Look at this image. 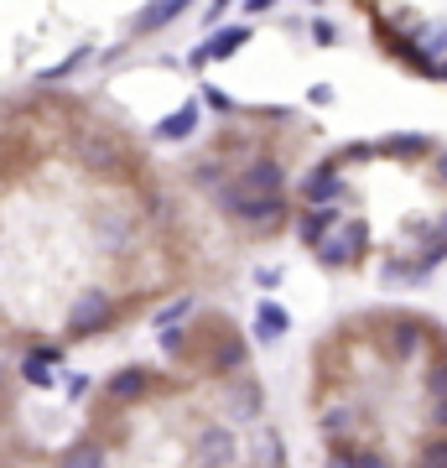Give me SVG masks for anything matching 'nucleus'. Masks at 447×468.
<instances>
[{
	"label": "nucleus",
	"instance_id": "nucleus-1",
	"mask_svg": "<svg viewBox=\"0 0 447 468\" xmlns=\"http://www.w3.org/2000/svg\"><path fill=\"white\" fill-rule=\"evenodd\" d=\"M214 198H218L224 214L250 224V229H276V224H282V198H271V193H245L234 177L214 187Z\"/></svg>",
	"mask_w": 447,
	"mask_h": 468
},
{
	"label": "nucleus",
	"instance_id": "nucleus-2",
	"mask_svg": "<svg viewBox=\"0 0 447 468\" xmlns=\"http://www.w3.org/2000/svg\"><path fill=\"white\" fill-rule=\"evenodd\" d=\"M110 323H115V302L104 297V292H79L73 307H68V334L73 338H94V334H104Z\"/></svg>",
	"mask_w": 447,
	"mask_h": 468
},
{
	"label": "nucleus",
	"instance_id": "nucleus-3",
	"mask_svg": "<svg viewBox=\"0 0 447 468\" xmlns=\"http://www.w3.org/2000/svg\"><path fill=\"white\" fill-rule=\"evenodd\" d=\"M239 442L224 421H203L198 432H193V468H229Z\"/></svg>",
	"mask_w": 447,
	"mask_h": 468
},
{
	"label": "nucleus",
	"instance_id": "nucleus-4",
	"mask_svg": "<svg viewBox=\"0 0 447 468\" xmlns=\"http://www.w3.org/2000/svg\"><path fill=\"white\" fill-rule=\"evenodd\" d=\"M313 250H317V261H323L328 271H344V266H354V261L365 255V229H359V224H333Z\"/></svg>",
	"mask_w": 447,
	"mask_h": 468
},
{
	"label": "nucleus",
	"instance_id": "nucleus-5",
	"mask_svg": "<svg viewBox=\"0 0 447 468\" xmlns=\"http://www.w3.org/2000/svg\"><path fill=\"white\" fill-rule=\"evenodd\" d=\"M234 183L245 187V193H271V198H282L286 172H282L276 156H255V162H245V167L234 172Z\"/></svg>",
	"mask_w": 447,
	"mask_h": 468
},
{
	"label": "nucleus",
	"instance_id": "nucleus-6",
	"mask_svg": "<svg viewBox=\"0 0 447 468\" xmlns=\"http://www.w3.org/2000/svg\"><path fill=\"white\" fill-rule=\"evenodd\" d=\"M245 365H250L245 338H239V334L229 328V323H224V328L214 334V354H208V369H214V375H239Z\"/></svg>",
	"mask_w": 447,
	"mask_h": 468
},
{
	"label": "nucleus",
	"instance_id": "nucleus-7",
	"mask_svg": "<svg viewBox=\"0 0 447 468\" xmlns=\"http://www.w3.org/2000/svg\"><path fill=\"white\" fill-rule=\"evenodd\" d=\"M421 344H427V323L421 318H396V328H390V338H385V354H390L396 365H406V359L421 354Z\"/></svg>",
	"mask_w": 447,
	"mask_h": 468
},
{
	"label": "nucleus",
	"instance_id": "nucleus-8",
	"mask_svg": "<svg viewBox=\"0 0 447 468\" xmlns=\"http://www.w3.org/2000/svg\"><path fill=\"white\" fill-rule=\"evenodd\" d=\"M344 193H348V183L338 177L333 162H323V167H313L307 177H302V203H338Z\"/></svg>",
	"mask_w": 447,
	"mask_h": 468
},
{
	"label": "nucleus",
	"instance_id": "nucleus-9",
	"mask_svg": "<svg viewBox=\"0 0 447 468\" xmlns=\"http://www.w3.org/2000/svg\"><path fill=\"white\" fill-rule=\"evenodd\" d=\"M151 390V369H141V365H131V369H115L110 380H104V396L115 406H131V401H141Z\"/></svg>",
	"mask_w": 447,
	"mask_h": 468
},
{
	"label": "nucleus",
	"instance_id": "nucleus-10",
	"mask_svg": "<svg viewBox=\"0 0 447 468\" xmlns=\"http://www.w3.org/2000/svg\"><path fill=\"white\" fill-rule=\"evenodd\" d=\"M58 365H63V349H58V344H42V349H32L21 359V380L32 385V390H48Z\"/></svg>",
	"mask_w": 447,
	"mask_h": 468
},
{
	"label": "nucleus",
	"instance_id": "nucleus-11",
	"mask_svg": "<svg viewBox=\"0 0 447 468\" xmlns=\"http://www.w3.org/2000/svg\"><path fill=\"white\" fill-rule=\"evenodd\" d=\"M333 224H338V203H307V208L297 214V239L302 245H317Z\"/></svg>",
	"mask_w": 447,
	"mask_h": 468
},
{
	"label": "nucleus",
	"instance_id": "nucleus-12",
	"mask_svg": "<svg viewBox=\"0 0 447 468\" xmlns=\"http://www.w3.org/2000/svg\"><path fill=\"white\" fill-rule=\"evenodd\" d=\"M224 401H229V417H234V421H255V417L265 411V390H261L255 380H245V385H234Z\"/></svg>",
	"mask_w": 447,
	"mask_h": 468
},
{
	"label": "nucleus",
	"instance_id": "nucleus-13",
	"mask_svg": "<svg viewBox=\"0 0 447 468\" xmlns=\"http://www.w3.org/2000/svg\"><path fill=\"white\" fill-rule=\"evenodd\" d=\"M286 328H292V318H286L282 302H261V307H255V338H261V344H276Z\"/></svg>",
	"mask_w": 447,
	"mask_h": 468
},
{
	"label": "nucleus",
	"instance_id": "nucleus-14",
	"mask_svg": "<svg viewBox=\"0 0 447 468\" xmlns=\"http://www.w3.org/2000/svg\"><path fill=\"white\" fill-rule=\"evenodd\" d=\"M193 131H198V104H183V110H172V115L156 125V141H187Z\"/></svg>",
	"mask_w": 447,
	"mask_h": 468
},
{
	"label": "nucleus",
	"instance_id": "nucleus-15",
	"mask_svg": "<svg viewBox=\"0 0 447 468\" xmlns=\"http://www.w3.org/2000/svg\"><path fill=\"white\" fill-rule=\"evenodd\" d=\"M58 468H104V448L94 442V437H83V442H73V448L63 452Z\"/></svg>",
	"mask_w": 447,
	"mask_h": 468
},
{
	"label": "nucleus",
	"instance_id": "nucleus-16",
	"mask_svg": "<svg viewBox=\"0 0 447 468\" xmlns=\"http://www.w3.org/2000/svg\"><path fill=\"white\" fill-rule=\"evenodd\" d=\"M245 42H250L245 27H224V32L208 37V48H203V52H208V58H234V52L245 48Z\"/></svg>",
	"mask_w": 447,
	"mask_h": 468
},
{
	"label": "nucleus",
	"instance_id": "nucleus-17",
	"mask_svg": "<svg viewBox=\"0 0 447 468\" xmlns=\"http://www.w3.org/2000/svg\"><path fill=\"white\" fill-rule=\"evenodd\" d=\"M131 218L125 214H100V239H110V245H115V250H131Z\"/></svg>",
	"mask_w": 447,
	"mask_h": 468
},
{
	"label": "nucleus",
	"instance_id": "nucleus-18",
	"mask_svg": "<svg viewBox=\"0 0 447 468\" xmlns=\"http://www.w3.org/2000/svg\"><path fill=\"white\" fill-rule=\"evenodd\" d=\"M375 151H385V156H427L431 141L427 135H396V141H385V146H375Z\"/></svg>",
	"mask_w": 447,
	"mask_h": 468
},
{
	"label": "nucleus",
	"instance_id": "nucleus-19",
	"mask_svg": "<svg viewBox=\"0 0 447 468\" xmlns=\"http://www.w3.org/2000/svg\"><path fill=\"white\" fill-rule=\"evenodd\" d=\"M177 11H187V0H162V5H151L146 16L135 21V27H141V32H156V27H166V21L177 16Z\"/></svg>",
	"mask_w": 447,
	"mask_h": 468
},
{
	"label": "nucleus",
	"instance_id": "nucleus-20",
	"mask_svg": "<svg viewBox=\"0 0 447 468\" xmlns=\"http://www.w3.org/2000/svg\"><path fill=\"white\" fill-rule=\"evenodd\" d=\"M187 318H193V297H172L162 313H156V328H177V323H187Z\"/></svg>",
	"mask_w": 447,
	"mask_h": 468
},
{
	"label": "nucleus",
	"instance_id": "nucleus-21",
	"mask_svg": "<svg viewBox=\"0 0 447 468\" xmlns=\"http://www.w3.org/2000/svg\"><path fill=\"white\" fill-rule=\"evenodd\" d=\"M354 427V411H344V406H333V411H323V437L328 442H344V432Z\"/></svg>",
	"mask_w": 447,
	"mask_h": 468
},
{
	"label": "nucleus",
	"instance_id": "nucleus-22",
	"mask_svg": "<svg viewBox=\"0 0 447 468\" xmlns=\"http://www.w3.org/2000/svg\"><path fill=\"white\" fill-rule=\"evenodd\" d=\"M421 390H427V401L447 396V354H442V359H437V365L427 369V380H421Z\"/></svg>",
	"mask_w": 447,
	"mask_h": 468
},
{
	"label": "nucleus",
	"instance_id": "nucleus-23",
	"mask_svg": "<svg viewBox=\"0 0 447 468\" xmlns=\"http://www.w3.org/2000/svg\"><path fill=\"white\" fill-rule=\"evenodd\" d=\"M255 452H261V463L282 468V437H276V432H265L261 442H255Z\"/></svg>",
	"mask_w": 447,
	"mask_h": 468
},
{
	"label": "nucleus",
	"instance_id": "nucleus-24",
	"mask_svg": "<svg viewBox=\"0 0 447 468\" xmlns=\"http://www.w3.org/2000/svg\"><path fill=\"white\" fill-rule=\"evenodd\" d=\"M416 463H421V468H447V437H437V442H427Z\"/></svg>",
	"mask_w": 447,
	"mask_h": 468
},
{
	"label": "nucleus",
	"instance_id": "nucleus-25",
	"mask_svg": "<svg viewBox=\"0 0 447 468\" xmlns=\"http://www.w3.org/2000/svg\"><path fill=\"white\" fill-rule=\"evenodd\" d=\"M354 463H359V468H396L385 452H375V448H359V452H354Z\"/></svg>",
	"mask_w": 447,
	"mask_h": 468
},
{
	"label": "nucleus",
	"instance_id": "nucleus-26",
	"mask_svg": "<svg viewBox=\"0 0 447 468\" xmlns=\"http://www.w3.org/2000/svg\"><path fill=\"white\" fill-rule=\"evenodd\" d=\"M431 427H437V432H447V396H437V401H431Z\"/></svg>",
	"mask_w": 447,
	"mask_h": 468
},
{
	"label": "nucleus",
	"instance_id": "nucleus-27",
	"mask_svg": "<svg viewBox=\"0 0 447 468\" xmlns=\"http://www.w3.org/2000/svg\"><path fill=\"white\" fill-rule=\"evenodd\" d=\"M313 37H317V42H323V48H328V42H333V37H338V32H333V21H313Z\"/></svg>",
	"mask_w": 447,
	"mask_h": 468
},
{
	"label": "nucleus",
	"instance_id": "nucleus-28",
	"mask_svg": "<svg viewBox=\"0 0 447 468\" xmlns=\"http://www.w3.org/2000/svg\"><path fill=\"white\" fill-rule=\"evenodd\" d=\"M323 468H359V463H354V452H344V448H338V452H333V458H328Z\"/></svg>",
	"mask_w": 447,
	"mask_h": 468
},
{
	"label": "nucleus",
	"instance_id": "nucleus-29",
	"mask_svg": "<svg viewBox=\"0 0 447 468\" xmlns=\"http://www.w3.org/2000/svg\"><path fill=\"white\" fill-rule=\"evenodd\" d=\"M271 5H276V0H245V11H255V16H261V11H271Z\"/></svg>",
	"mask_w": 447,
	"mask_h": 468
},
{
	"label": "nucleus",
	"instance_id": "nucleus-30",
	"mask_svg": "<svg viewBox=\"0 0 447 468\" xmlns=\"http://www.w3.org/2000/svg\"><path fill=\"white\" fill-rule=\"evenodd\" d=\"M224 5H234V0H214V5H208V21H218V16H224Z\"/></svg>",
	"mask_w": 447,
	"mask_h": 468
},
{
	"label": "nucleus",
	"instance_id": "nucleus-31",
	"mask_svg": "<svg viewBox=\"0 0 447 468\" xmlns=\"http://www.w3.org/2000/svg\"><path fill=\"white\" fill-rule=\"evenodd\" d=\"M437 177H442V187H447V151L437 156Z\"/></svg>",
	"mask_w": 447,
	"mask_h": 468
},
{
	"label": "nucleus",
	"instance_id": "nucleus-32",
	"mask_svg": "<svg viewBox=\"0 0 447 468\" xmlns=\"http://www.w3.org/2000/svg\"><path fill=\"white\" fill-rule=\"evenodd\" d=\"M431 234H437V239H442V245H447V214L437 218V229H431Z\"/></svg>",
	"mask_w": 447,
	"mask_h": 468
},
{
	"label": "nucleus",
	"instance_id": "nucleus-33",
	"mask_svg": "<svg viewBox=\"0 0 447 468\" xmlns=\"http://www.w3.org/2000/svg\"><path fill=\"white\" fill-rule=\"evenodd\" d=\"M307 5H317V0H307Z\"/></svg>",
	"mask_w": 447,
	"mask_h": 468
},
{
	"label": "nucleus",
	"instance_id": "nucleus-34",
	"mask_svg": "<svg viewBox=\"0 0 447 468\" xmlns=\"http://www.w3.org/2000/svg\"><path fill=\"white\" fill-rule=\"evenodd\" d=\"M416 468H421V463H416Z\"/></svg>",
	"mask_w": 447,
	"mask_h": 468
}]
</instances>
